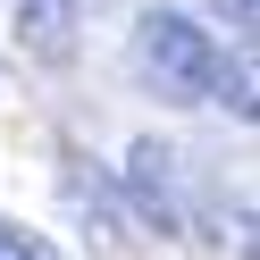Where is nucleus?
Segmentation results:
<instances>
[{
  "mask_svg": "<svg viewBox=\"0 0 260 260\" xmlns=\"http://www.w3.org/2000/svg\"><path fill=\"white\" fill-rule=\"evenodd\" d=\"M135 59H143V76H151L168 101H202V92L218 84L210 34H202L193 17H176V9H151V17L135 25Z\"/></svg>",
  "mask_w": 260,
  "mask_h": 260,
  "instance_id": "nucleus-1",
  "label": "nucleus"
},
{
  "mask_svg": "<svg viewBox=\"0 0 260 260\" xmlns=\"http://www.w3.org/2000/svg\"><path fill=\"white\" fill-rule=\"evenodd\" d=\"M17 42H25L34 59H68V51H76V0H25Z\"/></svg>",
  "mask_w": 260,
  "mask_h": 260,
  "instance_id": "nucleus-2",
  "label": "nucleus"
},
{
  "mask_svg": "<svg viewBox=\"0 0 260 260\" xmlns=\"http://www.w3.org/2000/svg\"><path fill=\"white\" fill-rule=\"evenodd\" d=\"M176 151H159V143H135V193H143V210H151L159 226H176V168H168Z\"/></svg>",
  "mask_w": 260,
  "mask_h": 260,
  "instance_id": "nucleus-3",
  "label": "nucleus"
},
{
  "mask_svg": "<svg viewBox=\"0 0 260 260\" xmlns=\"http://www.w3.org/2000/svg\"><path fill=\"white\" fill-rule=\"evenodd\" d=\"M0 260H51L34 235H17V226H0Z\"/></svg>",
  "mask_w": 260,
  "mask_h": 260,
  "instance_id": "nucleus-4",
  "label": "nucleus"
},
{
  "mask_svg": "<svg viewBox=\"0 0 260 260\" xmlns=\"http://www.w3.org/2000/svg\"><path fill=\"white\" fill-rule=\"evenodd\" d=\"M235 25H252V0H235Z\"/></svg>",
  "mask_w": 260,
  "mask_h": 260,
  "instance_id": "nucleus-5",
  "label": "nucleus"
}]
</instances>
